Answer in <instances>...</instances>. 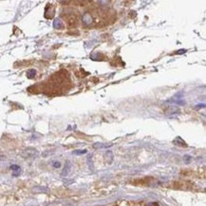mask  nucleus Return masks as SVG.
I'll use <instances>...</instances> for the list:
<instances>
[{"instance_id": "f257e3e1", "label": "nucleus", "mask_w": 206, "mask_h": 206, "mask_svg": "<svg viewBox=\"0 0 206 206\" xmlns=\"http://www.w3.org/2000/svg\"><path fill=\"white\" fill-rule=\"evenodd\" d=\"M38 156V151L34 148H27L21 153L23 159H34Z\"/></svg>"}, {"instance_id": "f03ea898", "label": "nucleus", "mask_w": 206, "mask_h": 206, "mask_svg": "<svg viewBox=\"0 0 206 206\" xmlns=\"http://www.w3.org/2000/svg\"><path fill=\"white\" fill-rule=\"evenodd\" d=\"M180 112V108L178 107H169L165 109V115L167 116H173V115H177Z\"/></svg>"}, {"instance_id": "7ed1b4c3", "label": "nucleus", "mask_w": 206, "mask_h": 206, "mask_svg": "<svg viewBox=\"0 0 206 206\" xmlns=\"http://www.w3.org/2000/svg\"><path fill=\"white\" fill-rule=\"evenodd\" d=\"M168 102L170 103H176L178 105H184V101H183V96L181 94H177L175 95L172 99H169Z\"/></svg>"}, {"instance_id": "20e7f679", "label": "nucleus", "mask_w": 206, "mask_h": 206, "mask_svg": "<svg viewBox=\"0 0 206 206\" xmlns=\"http://www.w3.org/2000/svg\"><path fill=\"white\" fill-rule=\"evenodd\" d=\"M82 21H83V23H84L85 25L89 26V25H90V24L92 23L93 19H92L91 15H90L89 12H86V13L83 14V17H82Z\"/></svg>"}, {"instance_id": "39448f33", "label": "nucleus", "mask_w": 206, "mask_h": 206, "mask_svg": "<svg viewBox=\"0 0 206 206\" xmlns=\"http://www.w3.org/2000/svg\"><path fill=\"white\" fill-rule=\"evenodd\" d=\"M176 146H180V147H187V145H186V142H185L180 137H177L175 140H174V141H173Z\"/></svg>"}, {"instance_id": "423d86ee", "label": "nucleus", "mask_w": 206, "mask_h": 206, "mask_svg": "<svg viewBox=\"0 0 206 206\" xmlns=\"http://www.w3.org/2000/svg\"><path fill=\"white\" fill-rule=\"evenodd\" d=\"M70 170H71V164H70L69 161H67L66 165H65V167L63 169V172H62V176H65V177L68 176L69 174Z\"/></svg>"}, {"instance_id": "0eeeda50", "label": "nucleus", "mask_w": 206, "mask_h": 206, "mask_svg": "<svg viewBox=\"0 0 206 206\" xmlns=\"http://www.w3.org/2000/svg\"><path fill=\"white\" fill-rule=\"evenodd\" d=\"M63 27H64L63 22H62L59 18L55 19L54 21H53V28H55V29H58V30H59V29H62Z\"/></svg>"}, {"instance_id": "6e6552de", "label": "nucleus", "mask_w": 206, "mask_h": 206, "mask_svg": "<svg viewBox=\"0 0 206 206\" xmlns=\"http://www.w3.org/2000/svg\"><path fill=\"white\" fill-rule=\"evenodd\" d=\"M11 169L13 171V175L14 176H18L20 171H21V169H20V166L16 165V164H12V165L11 166Z\"/></svg>"}, {"instance_id": "1a4fd4ad", "label": "nucleus", "mask_w": 206, "mask_h": 206, "mask_svg": "<svg viewBox=\"0 0 206 206\" xmlns=\"http://www.w3.org/2000/svg\"><path fill=\"white\" fill-rule=\"evenodd\" d=\"M35 75H36V70H35V69H30V70L27 72V77H28L29 79L34 78Z\"/></svg>"}, {"instance_id": "9d476101", "label": "nucleus", "mask_w": 206, "mask_h": 206, "mask_svg": "<svg viewBox=\"0 0 206 206\" xmlns=\"http://www.w3.org/2000/svg\"><path fill=\"white\" fill-rule=\"evenodd\" d=\"M87 153V150H76V151H73V154H76V155H81V154H85Z\"/></svg>"}, {"instance_id": "9b49d317", "label": "nucleus", "mask_w": 206, "mask_h": 206, "mask_svg": "<svg viewBox=\"0 0 206 206\" xmlns=\"http://www.w3.org/2000/svg\"><path fill=\"white\" fill-rule=\"evenodd\" d=\"M53 167H55V168H60V167H61V162H60V161H54V162H53Z\"/></svg>"}, {"instance_id": "f8f14e48", "label": "nucleus", "mask_w": 206, "mask_h": 206, "mask_svg": "<svg viewBox=\"0 0 206 206\" xmlns=\"http://www.w3.org/2000/svg\"><path fill=\"white\" fill-rule=\"evenodd\" d=\"M88 162L89 163V167H90V169H92V161H91V156L88 159Z\"/></svg>"}, {"instance_id": "ddd939ff", "label": "nucleus", "mask_w": 206, "mask_h": 206, "mask_svg": "<svg viewBox=\"0 0 206 206\" xmlns=\"http://www.w3.org/2000/svg\"><path fill=\"white\" fill-rule=\"evenodd\" d=\"M146 206H158V204H157V203H155V202H152V203L147 204Z\"/></svg>"}, {"instance_id": "4468645a", "label": "nucleus", "mask_w": 206, "mask_h": 206, "mask_svg": "<svg viewBox=\"0 0 206 206\" xmlns=\"http://www.w3.org/2000/svg\"><path fill=\"white\" fill-rule=\"evenodd\" d=\"M181 50V51H177V53H178V54H180V53H184V52H185L184 50Z\"/></svg>"}]
</instances>
